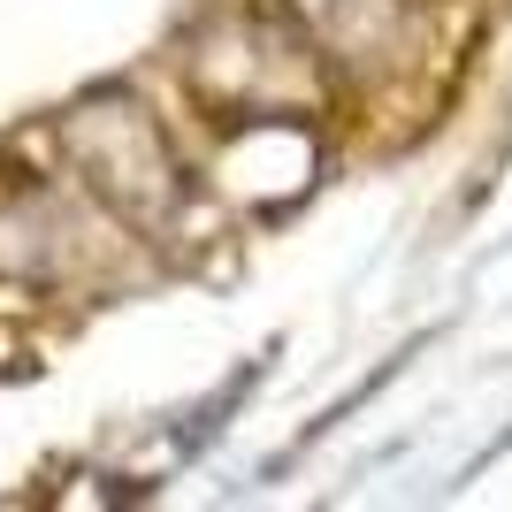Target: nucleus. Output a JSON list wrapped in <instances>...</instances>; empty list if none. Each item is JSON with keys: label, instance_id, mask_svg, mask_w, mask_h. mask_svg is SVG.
<instances>
[{"label": "nucleus", "instance_id": "1", "mask_svg": "<svg viewBox=\"0 0 512 512\" xmlns=\"http://www.w3.org/2000/svg\"><path fill=\"white\" fill-rule=\"evenodd\" d=\"M283 8L306 23V39L344 62H383L406 23V0H283Z\"/></svg>", "mask_w": 512, "mask_h": 512}]
</instances>
